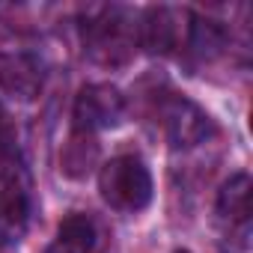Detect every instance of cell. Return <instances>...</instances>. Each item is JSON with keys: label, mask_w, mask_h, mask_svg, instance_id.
Masks as SVG:
<instances>
[{"label": "cell", "mask_w": 253, "mask_h": 253, "mask_svg": "<svg viewBox=\"0 0 253 253\" xmlns=\"http://www.w3.org/2000/svg\"><path fill=\"white\" fill-rule=\"evenodd\" d=\"M98 191L107 206L119 211H140L152 200V176L134 155H119L101 167Z\"/></svg>", "instance_id": "1"}, {"label": "cell", "mask_w": 253, "mask_h": 253, "mask_svg": "<svg viewBox=\"0 0 253 253\" xmlns=\"http://www.w3.org/2000/svg\"><path fill=\"white\" fill-rule=\"evenodd\" d=\"M161 125L170 146L176 149H191L211 134L209 116L185 95H170L161 101Z\"/></svg>", "instance_id": "2"}, {"label": "cell", "mask_w": 253, "mask_h": 253, "mask_svg": "<svg viewBox=\"0 0 253 253\" xmlns=\"http://www.w3.org/2000/svg\"><path fill=\"white\" fill-rule=\"evenodd\" d=\"M122 113H125V98L110 84H89L78 92L75 122H78L81 131L113 128V125H119Z\"/></svg>", "instance_id": "3"}, {"label": "cell", "mask_w": 253, "mask_h": 253, "mask_svg": "<svg viewBox=\"0 0 253 253\" xmlns=\"http://www.w3.org/2000/svg\"><path fill=\"white\" fill-rule=\"evenodd\" d=\"M45 75L30 54H0V89L15 101H33L42 92Z\"/></svg>", "instance_id": "4"}, {"label": "cell", "mask_w": 253, "mask_h": 253, "mask_svg": "<svg viewBox=\"0 0 253 253\" xmlns=\"http://www.w3.org/2000/svg\"><path fill=\"white\" fill-rule=\"evenodd\" d=\"M217 214L229 220V226H247L250 220V176L238 173L223 182L217 194Z\"/></svg>", "instance_id": "5"}, {"label": "cell", "mask_w": 253, "mask_h": 253, "mask_svg": "<svg viewBox=\"0 0 253 253\" xmlns=\"http://www.w3.org/2000/svg\"><path fill=\"white\" fill-rule=\"evenodd\" d=\"M27 197L15 188L0 191V247H9L15 241H21L24 229H27Z\"/></svg>", "instance_id": "6"}, {"label": "cell", "mask_w": 253, "mask_h": 253, "mask_svg": "<svg viewBox=\"0 0 253 253\" xmlns=\"http://www.w3.org/2000/svg\"><path fill=\"white\" fill-rule=\"evenodd\" d=\"M95 247V226L86 214H69L60 223L57 238L51 241L48 253H92Z\"/></svg>", "instance_id": "7"}, {"label": "cell", "mask_w": 253, "mask_h": 253, "mask_svg": "<svg viewBox=\"0 0 253 253\" xmlns=\"http://www.w3.org/2000/svg\"><path fill=\"white\" fill-rule=\"evenodd\" d=\"M140 39L146 45V51L152 54H164L173 48L176 42V24H173V12L164 6L146 9L143 15V27H140Z\"/></svg>", "instance_id": "8"}, {"label": "cell", "mask_w": 253, "mask_h": 253, "mask_svg": "<svg viewBox=\"0 0 253 253\" xmlns=\"http://www.w3.org/2000/svg\"><path fill=\"white\" fill-rule=\"evenodd\" d=\"M188 45H191V51H194L200 60H214V57L223 51V45H226V33H223L220 24H214V21H209V18H194Z\"/></svg>", "instance_id": "9"}, {"label": "cell", "mask_w": 253, "mask_h": 253, "mask_svg": "<svg viewBox=\"0 0 253 253\" xmlns=\"http://www.w3.org/2000/svg\"><path fill=\"white\" fill-rule=\"evenodd\" d=\"M0 134H3V113H0Z\"/></svg>", "instance_id": "10"}, {"label": "cell", "mask_w": 253, "mask_h": 253, "mask_svg": "<svg viewBox=\"0 0 253 253\" xmlns=\"http://www.w3.org/2000/svg\"><path fill=\"white\" fill-rule=\"evenodd\" d=\"M176 253H188V250H176Z\"/></svg>", "instance_id": "11"}]
</instances>
